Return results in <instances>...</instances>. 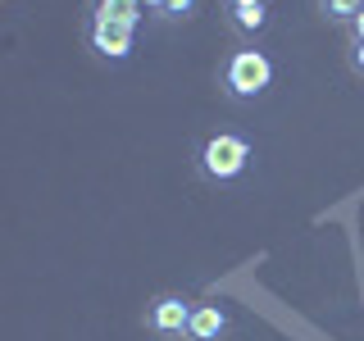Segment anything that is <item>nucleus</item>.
Here are the masks:
<instances>
[{
    "mask_svg": "<svg viewBox=\"0 0 364 341\" xmlns=\"http://www.w3.org/2000/svg\"><path fill=\"white\" fill-rule=\"evenodd\" d=\"M191 14H196V0H164V18L168 23H182Z\"/></svg>",
    "mask_w": 364,
    "mask_h": 341,
    "instance_id": "nucleus-9",
    "label": "nucleus"
},
{
    "mask_svg": "<svg viewBox=\"0 0 364 341\" xmlns=\"http://www.w3.org/2000/svg\"><path fill=\"white\" fill-rule=\"evenodd\" d=\"M360 9H364V0H323V14L333 23H346V28H350V18H355Z\"/></svg>",
    "mask_w": 364,
    "mask_h": 341,
    "instance_id": "nucleus-8",
    "label": "nucleus"
},
{
    "mask_svg": "<svg viewBox=\"0 0 364 341\" xmlns=\"http://www.w3.org/2000/svg\"><path fill=\"white\" fill-rule=\"evenodd\" d=\"M228 332V310L223 305H196L187 323V341H219Z\"/></svg>",
    "mask_w": 364,
    "mask_h": 341,
    "instance_id": "nucleus-5",
    "label": "nucleus"
},
{
    "mask_svg": "<svg viewBox=\"0 0 364 341\" xmlns=\"http://www.w3.org/2000/svg\"><path fill=\"white\" fill-rule=\"evenodd\" d=\"M228 23H232L242 37H259L269 28V5L264 0H242V5H228Z\"/></svg>",
    "mask_w": 364,
    "mask_h": 341,
    "instance_id": "nucleus-6",
    "label": "nucleus"
},
{
    "mask_svg": "<svg viewBox=\"0 0 364 341\" xmlns=\"http://www.w3.org/2000/svg\"><path fill=\"white\" fill-rule=\"evenodd\" d=\"M191 310H196V305L182 301V296H155L151 310H146V328H151L155 337H187Z\"/></svg>",
    "mask_w": 364,
    "mask_h": 341,
    "instance_id": "nucleus-3",
    "label": "nucleus"
},
{
    "mask_svg": "<svg viewBox=\"0 0 364 341\" xmlns=\"http://www.w3.org/2000/svg\"><path fill=\"white\" fill-rule=\"evenodd\" d=\"M146 5V14H164V0H141Z\"/></svg>",
    "mask_w": 364,
    "mask_h": 341,
    "instance_id": "nucleus-12",
    "label": "nucleus"
},
{
    "mask_svg": "<svg viewBox=\"0 0 364 341\" xmlns=\"http://www.w3.org/2000/svg\"><path fill=\"white\" fill-rule=\"evenodd\" d=\"M228 5H242V0H228Z\"/></svg>",
    "mask_w": 364,
    "mask_h": 341,
    "instance_id": "nucleus-13",
    "label": "nucleus"
},
{
    "mask_svg": "<svg viewBox=\"0 0 364 341\" xmlns=\"http://www.w3.org/2000/svg\"><path fill=\"white\" fill-rule=\"evenodd\" d=\"M87 41L91 50L100 55V60H128V55L136 50V28H123V23H105V18H91L87 28Z\"/></svg>",
    "mask_w": 364,
    "mask_h": 341,
    "instance_id": "nucleus-4",
    "label": "nucleus"
},
{
    "mask_svg": "<svg viewBox=\"0 0 364 341\" xmlns=\"http://www.w3.org/2000/svg\"><path fill=\"white\" fill-rule=\"evenodd\" d=\"M350 41H364V9L350 18Z\"/></svg>",
    "mask_w": 364,
    "mask_h": 341,
    "instance_id": "nucleus-11",
    "label": "nucleus"
},
{
    "mask_svg": "<svg viewBox=\"0 0 364 341\" xmlns=\"http://www.w3.org/2000/svg\"><path fill=\"white\" fill-rule=\"evenodd\" d=\"M246 164H250V141H246L242 132H214L210 141L200 146V155H196L200 178L214 182V187L237 182V178L246 173Z\"/></svg>",
    "mask_w": 364,
    "mask_h": 341,
    "instance_id": "nucleus-2",
    "label": "nucleus"
},
{
    "mask_svg": "<svg viewBox=\"0 0 364 341\" xmlns=\"http://www.w3.org/2000/svg\"><path fill=\"white\" fill-rule=\"evenodd\" d=\"M350 68L364 77V41H350Z\"/></svg>",
    "mask_w": 364,
    "mask_h": 341,
    "instance_id": "nucleus-10",
    "label": "nucleus"
},
{
    "mask_svg": "<svg viewBox=\"0 0 364 341\" xmlns=\"http://www.w3.org/2000/svg\"><path fill=\"white\" fill-rule=\"evenodd\" d=\"M273 87V60L264 50H255V45H242V50L228 55L223 64V91L228 100H259L264 91Z\"/></svg>",
    "mask_w": 364,
    "mask_h": 341,
    "instance_id": "nucleus-1",
    "label": "nucleus"
},
{
    "mask_svg": "<svg viewBox=\"0 0 364 341\" xmlns=\"http://www.w3.org/2000/svg\"><path fill=\"white\" fill-rule=\"evenodd\" d=\"M91 18H105V23H123V28H136L146 18L141 0H96V14Z\"/></svg>",
    "mask_w": 364,
    "mask_h": 341,
    "instance_id": "nucleus-7",
    "label": "nucleus"
}]
</instances>
